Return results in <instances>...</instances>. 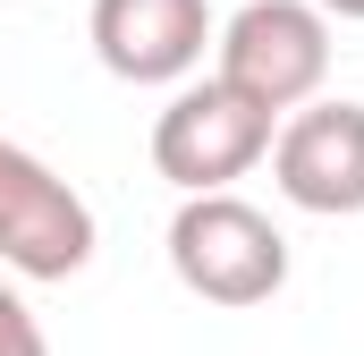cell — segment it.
<instances>
[{"label": "cell", "mask_w": 364, "mask_h": 356, "mask_svg": "<svg viewBox=\"0 0 364 356\" xmlns=\"http://www.w3.org/2000/svg\"><path fill=\"white\" fill-rule=\"evenodd\" d=\"M170 263L212 305H263L279 280H288V238H279L255 204L203 187L178 221H170Z\"/></svg>", "instance_id": "6da1fadb"}, {"label": "cell", "mask_w": 364, "mask_h": 356, "mask_svg": "<svg viewBox=\"0 0 364 356\" xmlns=\"http://www.w3.org/2000/svg\"><path fill=\"white\" fill-rule=\"evenodd\" d=\"M0 255L34 280H68L93 255V212L17 145H0Z\"/></svg>", "instance_id": "277c9868"}, {"label": "cell", "mask_w": 364, "mask_h": 356, "mask_svg": "<svg viewBox=\"0 0 364 356\" xmlns=\"http://www.w3.org/2000/svg\"><path fill=\"white\" fill-rule=\"evenodd\" d=\"M322 68H331V34H322L314 9H296V0H255V9L229 17L220 77H229L237 93H255L263 110L305 102V93L322 85Z\"/></svg>", "instance_id": "3957f363"}, {"label": "cell", "mask_w": 364, "mask_h": 356, "mask_svg": "<svg viewBox=\"0 0 364 356\" xmlns=\"http://www.w3.org/2000/svg\"><path fill=\"white\" fill-rule=\"evenodd\" d=\"M322 9H339V17H364V0H322Z\"/></svg>", "instance_id": "ba28073f"}, {"label": "cell", "mask_w": 364, "mask_h": 356, "mask_svg": "<svg viewBox=\"0 0 364 356\" xmlns=\"http://www.w3.org/2000/svg\"><path fill=\"white\" fill-rule=\"evenodd\" d=\"M279 187L305 212H364V110L322 102L279 136Z\"/></svg>", "instance_id": "5b68a950"}, {"label": "cell", "mask_w": 364, "mask_h": 356, "mask_svg": "<svg viewBox=\"0 0 364 356\" xmlns=\"http://www.w3.org/2000/svg\"><path fill=\"white\" fill-rule=\"evenodd\" d=\"M93 43L119 77L161 85L203 51V0H93Z\"/></svg>", "instance_id": "8992f818"}, {"label": "cell", "mask_w": 364, "mask_h": 356, "mask_svg": "<svg viewBox=\"0 0 364 356\" xmlns=\"http://www.w3.org/2000/svg\"><path fill=\"white\" fill-rule=\"evenodd\" d=\"M263 145H272V110H263L255 93H237L229 77L178 93V102L161 110V127H153L161 178H178V187H195V195H203V187H229Z\"/></svg>", "instance_id": "7a4b0ae2"}, {"label": "cell", "mask_w": 364, "mask_h": 356, "mask_svg": "<svg viewBox=\"0 0 364 356\" xmlns=\"http://www.w3.org/2000/svg\"><path fill=\"white\" fill-rule=\"evenodd\" d=\"M0 356H43V331H34V314L0 288Z\"/></svg>", "instance_id": "52a82bcc"}]
</instances>
